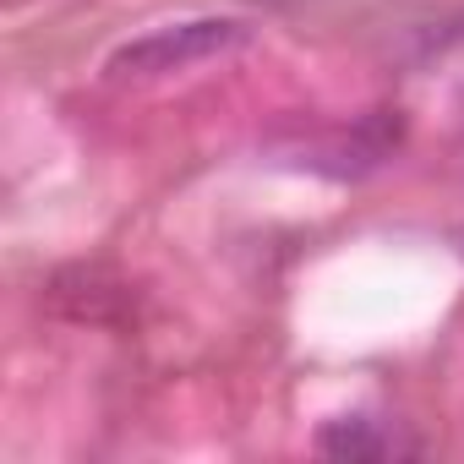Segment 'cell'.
Listing matches in <instances>:
<instances>
[{
    "mask_svg": "<svg viewBox=\"0 0 464 464\" xmlns=\"http://www.w3.org/2000/svg\"><path fill=\"white\" fill-rule=\"evenodd\" d=\"M246 44V23L236 17H197V23H169V28H153L131 44H121L110 55V77L121 82H148V77H169V72H186V66H202L224 50Z\"/></svg>",
    "mask_w": 464,
    "mask_h": 464,
    "instance_id": "obj_1",
    "label": "cell"
},
{
    "mask_svg": "<svg viewBox=\"0 0 464 464\" xmlns=\"http://www.w3.org/2000/svg\"><path fill=\"white\" fill-rule=\"evenodd\" d=\"M317 448L323 453H334V459H388V453H415L410 442H399L393 431H382L377 420H334L323 437H317Z\"/></svg>",
    "mask_w": 464,
    "mask_h": 464,
    "instance_id": "obj_2",
    "label": "cell"
}]
</instances>
